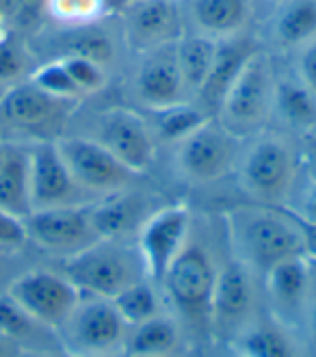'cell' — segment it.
Returning a JSON list of instances; mask_svg holds the SVG:
<instances>
[{
  "instance_id": "2",
  "label": "cell",
  "mask_w": 316,
  "mask_h": 357,
  "mask_svg": "<svg viewBox=\"0 0 316 357\" xmlns=\"http://www.w3.org/2000/svg\"><path fill=\"white\" fill-rule=\"evenodd\" d=\"M236 184L262 206H286L301 174L299 143L288 135L262 130L247 139L236 162Z\"/></svg>"
},
{
  "instance_id": "11",
  "label": "cell",
  "mask_w": 316,
  "mask_h": 357,
  "mask_svg": "<svg viewBox=\"0 0 316 357\" xmlns=\"http://www.w3.org/2000/svg\"><path fill=\"white\" fill-rule=\"evenodd\" d=\"M5 292L35 321L52 331L68 319L80 299V290L59 268L44 266H29L17 273Z\"/></svg>"
},
{
  "instance_id": "50",
  "label": "cell",
  "mask_w": 316,
  "mask_h": 357,
  "mask_svg": "<svg viewBox=\"0 0 316 357\" xmlns=\"http://www.w3.org/2000/svg\"><path fill=\"white\" fill-rule=\"evenodd\" d=\"M98 357H128L126 353H113V355H98Z\"/></svg>"
},
{
  "instance_id": "28",
  "label": "cell",
  "mask_w": 316,
  "mask_h": 357,
  "mask_svg": "<svg viewBox=\"0 0 316 357\" xmlns=\"http://www.w3.org/2000/svg\"><path fill=\"white\" fill-rule=\"evenodd\" d=\"M236 342L239 353L249 357H303L299 342L280 321L251 323Z\"/></svg>"
},
{
  "instance_id": "8",
  "label": "cell",
  "mask_w": 316,
  "mask_h": 357,
  "mask_svg": "<svg viewBox=\"0 0 316 357\" xmlns=\"http://www.w3.org/2000/svg\"><path fill=\"white\" fill-rule=\"evenodd\" d=\"M54 143L74 182L93 202L128 191L139 178V174H135L130 167H126L119 158H115L104 145L85 135L68 130Z\"/></svg>"
},
{
  "instance_id": "39",
  "label": "cell",
  "mask_w": 316,
  "mask_h": 357,
  "mask_svg": "<svg viewBox=\"0 0 316 357\" xmlns=\"http://www.w3.org/2000/svg\"><path fill=\"white\" fill-rule=\"evenodd\" d=\"M22 251H0V292H5L17 273H22L29 266H20L15 260H20Z\"/></svg>"
},
{
  "instance_id": "29",
  "label": "cell",
  "mask_w": 316,
  "mask_h": 357,
  "mask_svg": "<svg viewBox=\"0 0 316 357\" xmlns=\"http://www.w3.org/2000/svg\"><path fill=\"white\" fill-rule=\"evenodd\" d=\"M145 119L150 123L156 143L178 145L182 139L195 132L206 119H210V115H206L193 100H184L172 107L147 111Z\"/></svg>"
},
{
  "instance_id": "17",
  "label": "cell",
  "mask_w": 316,
  "mask_h": 357,
  "mask_svg": "<svg viewBox=\"0 0 316 357\" xmlns=\"http://www.w3.org/2000/svg\"><path fill=\"white\" fill-rule=\"evenodd\" d=\"M133 91L145 111L165 109L188 100L176 61V44H167L139 54Z\"/></svg>"
},
{
  "instance_id": "53",
  "label": "cell",
  "mask_w": 316,
  "mask_h": 357,
  "mask_svg": "<svg viewBox=\"0 0 316 357\" xmlns=\"http://www.w3.org/2000/svg\"><path fill=\"white\" fill-rule=\"evenodd\" d=\"M239 357H249V355H243V353H239Z\"/></svg>"
},
{
  "instance_id": "47",
  "label": "cell",
  "mask_w": 316,
  "mask_h": 357,
  "mask_svg": "<svg viewBox=\"0 0 316 357\" xmlns=\"http://www.w3.org/2000/svg\"><path fill=\"white\" fill-rule=\"evenodd\" d=\"M0 11L5 13V17L11 22V13H13V0H0ZM11 26V24H9Z\"/></svg>"
},
{
  "instance_id": "40",
  "label": "cell",
  "mask_w": 316,
  "mask_h": 357,
  "mask_svg": "<svg viewBox=\"0 0 316 357\" xmlns=\"http://www.w3.org/2000/svg\"><path fill=\"white\" fill-rule=\"evenodd\" d=\"M299 154H301V172L308 174V180L316 182V132L299 137Z\"/></svg>"
},
{
  "instance_id": "32",
  "label": "cell",
  "mask_w": 316,
  "mask_h": 357,
  "mask_svg": "<svg viewBox=\"0 0 316 357\" xmlns=\"http://www.w3.org/2000/svg\"><path fill=\"white\" fill-rule=\"evenodd\" d=\"M35 68L37 63L33 50L22 37H17L13 31H7L0 37V91L29 80Z\"/></svg>"
},
{
  "instance_id": "7",
  "label": "cell",
  "mask_w": 316,
  "mask_h": 357,
  "mask_svg": "<svg viewBox=\"0 0 316 357\" xmlns=\"http://www.w3.org/2000/svg\"><path fill=\"white\" fill-rule=\"evenodd\" d=\"M217 264L204 243L191 241L188 234L178 258L163 278L167 299L182 314V319L200 329H208L210 297L217 280Z\"/></svg>"
},
{
  "instance_id": "24",
  "label": "cell",
  "mask_w": 316,
  "mask_h": 357,
  "mask_svg": "<svg viewBox=\"0 0 316 357\" xmlns=\"http://www.w3.org/2000/svg\"><path fill=\"white\" fill-rule=\"evenodd\" d=\"M0 210L20 219L31 213L29 143H9L7 158L0 167Z\"/></svg>"
},
{
  "instance_id": "33",
  "label": "cell",
  "mask_w": 316,
  "mask_h": 357,
  "mask_svg": "<svg viewBox=\"0 0 316 357\" xmlns=\"http://www.w3.org/2000/svg\"><path fill=\"white\" fill-rule=\"evenodd\" d=\"M46 17L61 29H76L111 17L102 0H48Z\"/></svg>"
},
{
  "instance_id": "42",
  "label": "cell",
  "mask_w": 316,
  "mask_h": 357,
  "mask_svg": "<svg viewBox=\"0 0 316 357\" xmlns=\"http://www.w3.org/2000/svg\"><path fill=\"white\" fill-rule=\"evenodd\" d=\"M299 225L303 234V256L316 262V225H308L303 221H299Z\"/></svg>"
},
{
  "instance_id": "14",
  "label": "cell",
  "mask_w": 316,
  "mask_h": 357,
  "mask_svg": "<svg viewBox=\"0 0 316 357\" xmlns=\"http://www.w3.org/2000/svg\"><path fill=\"white\" fill-rule=\"evenodd\" d=\"M119 20L126 48L135 54L176 44L186 33L182 0H133Z\"/></svg>"
},
{
  "instance_id": "4",
  "label": "cell",
  "mask_w": 316,
  "mask_h": 357,
  "mask_svg": "<svg viewBox=\"0 0 316 357\" xmlns=\"http://www.w3.org/2000/svg\"><path fill=\"white\" fill-rule=\"evenodd\" d=\"M59 271L82 295L113 299L121 290L145 280L143 260L139 249L121 241L100 238L80 254L61 260Z\"/></svg>"
},
{
  "instance_id": "30",
  "label": "cell",
  "mask_w": 316,
  "mask_h": 357,
  "mask_svg": "<svg viewBox=\"0 0 316 357\" xmlns=\"http://www.w3.org/2000/svg\"><path fill=\"white\" fill-rule=\"evenodd\" d=\"M102 22L76 26V29H63L59 56H70V54L87 56L100 63V66L109 68L117 56V44L115 37L102 26Z\"/></svg>"
},
{
  "instance_id": "13",
  "label": "cell",
  "mask_w": 316,
  "mask_h": 357,
  "mask_svg": "<svg viewBox=\"0 0 316 357\" xmlns=\"http://www.w3.org/2000/svg\"><path fill=\"white\" fill-rule=\"evenodd\" d=\"M191 234V210L186 204L158 208L137 232V249L143 260L145 278L160 284L167 268L178 258Z\"/></svg>"
},
{
  "instance_id": "35",
  "label": "cell",
  "mask_w": 316,
  "mask_h": 357,
  "mask_svg": "<svg viewBox=\"0 0 316 357\" xmlns=\"http://www.w3.org/2000/svg\"><path fill=\"white\" fill-rule=\"evenodd\" d=\"M31 82L39 89H44L46 93L50 96H57V98H63V100H82L74 80L70 78L68 70L63 68V63L59 59H52V61H46V63H39V66L33 70Z\"/></svg>"
},
{
  "instance_id": "44",
  "label": "cell",
  "mask_w": 316,
  "mask_h": 357,
  "mask_svg": "<svg viewBox=\"0 0 316 357\" xmlns=\"http://www.w3.org/2000/svg\"><path fill=\"white\" fill-rule=\"evenodd\" d=\"M133 3V0H102L104 9H107V13L111 17H119L123 13V9L128 7Z\"/></svg>"
},
{
  "instance_id": "18",
  "label": "cell",
  "mask_w": 316,
  "mask_h": 357,
  "mask_svg": "<svg viewBox=\"0 0 316 357\" xmlns=\"http://www.w3.org/2000/svg\"><path fill=\"white\" fill-rule=\"evenodd\" d=\"M256 50H260L256 46V41L249 39L245 33L234 35V37H225V39H217L213 68H210L206 82L193 100L206 115H210V117L217 115L227 89L232 87V82L236 80V76L245 68V63L251 59V54Z\"/></svg>"
},
{
  "instance_id": "10",
  "label": "cell",
  "mask_w": 316,
  "mask_h": 357,
  "mask_svg": "<svg viewBox=\"0 0 316 357\" xmlns=\"http://www.w3.org/2000/svg\"><path fill=\"white\" fill-rule=\"evenodd\" d=\"M29 245L59 260H68L100 241L89 204L33 210L24 217Z\"/></svg>"
},
{
  "instance_id": "21",
  "label": "cell",
  "mask_w": 316,
  "mask_h": 357,
  "mask_svg": "<svg viewBox=\"0 0 316 357\" xmlns=\"http://www.w3.org/2000/svg\"><path fill=\"white\" fill-rule=\"evenodd\" d=\"M273 117H278L288 132L299 137L316 132V91L306 85L297 72L286 76L276 74Z\"/></svg>"
},
{
  "instance_id": "43",
  "label": "cell",
  "mask_w": 316,
  "mask_h": 357,
  "mask_svg": "<svg viewBox=\"0 0 316 357\" xmlns=\"http://www.w3.org/2000/svg\"><path fill=\"white\" fill-rule=\"evenodd\" d=\"M308 331H310V340L316 349V292L312 295L310 292V299H308Z\"/></svg>"
},
{
  "instance_id": "51",
  "label": "cell",
  "mask_w": 316,
  "mask_h": 357,
  "mask_svg": "<svg viewBox=\"0 0 316 357\" xmlns=\"http://www.w3.org/2000/svg\"><path fill=\"white\" fill-rule=\"evenodd\" d=\"M0 139L7 141V137H5V130H3V126H0Z\"/></svg>"
},
{
  "instance_id": "36",
  "label": "cell",
  "mask_w": 316,
  "mask_h": 357,
  "mask_svg": "<svg viewBox=\"0 0 316 357\" xmlns=\"http://www.w3.org/2000/svg\"><path fill=\"white\" fill-rule=\"evenodd\" d=\"M29 245L24 219L0 210V251H24Z\"/></svg>"
},
{
  "instance_id": "25",
  "label": "cell",
  "mask_w": 316,
  "mask_h": 357,
  "mask_svg": "<svg viewBox=\"0 0 316 357\" xmlns=\"http://www.w3.org/2000/svg\"><path fill=\"white\" fill-rule=\"evenodd\" d=\"M0 333L13 340L22 351L61 353L54 331L35 321L7 292H0Z\"/></svg>"
},
{
  "instance_id": "52",
  "label": "cell",
  "mask_w": 316,
  "mask_h": 357,
  "mask_svg": "<svg viewBox=\"0 0 316 357\" xmlns=\"http://www.w3.org/2000/svg\"><path fill=\"white\" fill-rule=\"evenodd\" d=\"M264 3H276V5H280V3H284V0H264Z\"/></svg>"
},
{
  "instance_id": "6",
  "label": "cell",
  "mask_w": 316,
  "mask_h": 357,
  "mask_svg": "<svg viewBox=\"0 0 316 357\" xmlns=\"http://www.w3.org/2000/svg\"><path fill=\"white\" fill-rule=\"evenodd\" d=\"M57 342L66 357H98L123 353L128 325L111 299L82 295L57 329Z\"/></svg>"
},
{
  "instance_id": "1",
  "label": "cell",
  "mask_w": 316,
  "mask_h": 357,
  "mask_svg": "<svg viewBox=\"0 0 316 357\" xmlns=\"http://www.w3.org/2000/svg\"><path fill=\"white\" fill-rule=\"evenodd\" d=\"M234 258L251 273H264L290 256H303L299 219L286 206H236L225 215Z\"/></svg>"
},
{
  "instance_id": "3",
  "label": "cell",
  "mask_w": 316,
  "mask_h": 357,
  "mask_svg": "<svg viewBox=\"0 0 316 357\" xmlns=\"http://www.w3.org/2000/svg\"><path fill=\"white\" fill-rule=\"evenodd\" d=\"M78 100H63L22 80L0 91V126L7 141L37 143L57 141L70 130Z\"/></svg>"
},
{
  "instance_id": "37",
  "label": "cell",
  "mask_w": 316,
  "mask_h": 357,
  "mask_svg": "<svg viewBox=\"0 0 316 357\" xmlns=\"http://www.w3.org/2000/svg\"><path fill=\"white\" fill-rule=\"evenodd\" d=\"M286 208L299 221H303L308 225H316V182L308 180V184L301 188L294 186Z\"/></svg>"
},
{
  "instance_id": "49",
  "label": "cell",
  "mask_w": 316,
  "mask_h": 357,
  "mask_svg": "<svg viewBox=\"0 0 316 357\" xmlns=\"http://www.w3.org/2000/svg\"><path fill=\"white\" fill-rule=\"evenodd\" d=\"M7 31H11V26H9V20L5 17V13L0 11V37H3Z\"/></svg>"
},
{
  "instance_id": "46",
  "label": "cell",
  "mask_w": 316,
  "mask_h": 357,
  "mask_svg": "<svg viewBox=\"0 0 316 357\" xmlns=\"http://www.w3.org/2000/svg\"><path fill=\"white\" fill-rule=\"evenodd\" d=\"M17 357H66L63 353H50V351H20Z\"/></svg>"
},
{
  "instance_id": "5",
  "label": "cell",
  "mask_w": 316,
  "mask_h": 357,
  "mask_svg": "<svg viewBox=\"0 0 316 357\" xmlns=\"http://www.w3.org/2000/svg\"><path fill=\"white\" fill-rule=\"evenodd\" d=\"M276 70L264 50H256L232 82L215 119L241 141L266 130L273 117Z\"/></svg>"
},
{
  "instance_id": "23",
  "label": "cell",
  "mask_w": 316,
  "mask_h": 357,
  "mask_svg": "<svg viewBox=\"0 0 316 357\" xmlns=\"http://www.w3.org/2000/svg\"><path fill=\"white\" fill-rule=\"evenodd\" d=\"M273 41L284 52H301L316 41V0H284L273 20Z\"/></svg>"
},
{
  "instance_id": "27",
  "label": "cell",
  "mask_w": 316,
  "mask_h": 357,
  "mask_svg": "<svg viewBox=\"0 0 316 357\" xmlns=\"http://www.w3.org/2000/svg\"><path fill=\"white\" fill-rule=\"evenodd\" d=\"M215 50H217V39L193 31L184 33L176 41V61L188 100H195V96L206 82L208 72L215 61Z\"/></svg>"
},
{
  "instance_id": "9",
  "label": "cell",
  "mask_w": 316,
  "mask_h": 357,
  "mask_svg": "<svg viewBox=\"0 0 316 357\" xmlns=\"http://www.w3.org/2000/svg\"><path fill=\"white\" fill-rule=\"evenodd\" d=\"M243 141L210 117L195 132L174 145L176 172L193 184H213L236 169Z\"/></svg>"
},
{
  "instance_id": "19",
  "label": "cell",
  "mask_w": 316,
  "mask_h": 357,
  "mask_svg": "<svg viewBox=\"0 0 316 357\" xmlns=\"http://www.w3.org/2000/svg\"><path fill=\"white\" fill-rule=\"evenodd\" d=\"M264 286L273 307L278 314H282L280 323H290V317H297L310 299V260L306 256H290L280 260L264 273Z\"/></svg>"
},
{
  "instance_id": "34",
  "label": "cell",
  "mask_w": 316,
  "mask_h": 357,
  "mask_svg": "<svg viewBox=\"0 0 316 357\" xmlns=\"http://www.w3.org/2000/svg\"><path fill=\"white\" fill-rule=\"evenodd\" d=\"M57 59L63 63V68L68 70V74L74 80L80 98L96 96V93L104 91V87H107L109 74H107V68L100 66V63L87 59V56H76V54L57 56Z\"/></svg>"
},
{
  "instance_id": "31",
  "label": "cell",
  "mask_w": 316,
  "mask_h": 357,
  "mask_svg": "<svg viewBox=\"0 0 316 357\" xmlns=\"http://www.w3.org/2000/svg\"><path fill=\"white\" fill-rule=\"evenodd\" d=\"M113 305L117 307L119 317L123 319V323L133 327L139 325L147 319H154L158 314H163L160 310V299L158 292L154 288V282L150 280H139L133 286H128L126 290H121L117 297L111 299Z\"/></svg>"
},
{
  "instance_id": "45",
  "label": "cell",
  "mask_w": 316,
  "mask_h": 357,
  "mask_svg": "<svg viewBox=\"0 0 316 357\" xmlns=\"http://www.w3.org/2000/svg\"><path fill=\"white\" fill-rule=\"evenodd\" d=\"M20 349L13 340H9L7 335L0 333V357H17L20 355Z\"/></svg>"
},
{
  "instance_id": "15",
  "label": "cell",
  "mask_w": 316,
  "mask_h": 357,
  "mask_svg": "<svg viewBox=\"0 0 316 357\" xmlns=\"http://www.w3.org/2000/svg\"><path fill=\"white\" fill-rule=\"evenodd\" d=\"M256 305V290L251 271L239 260L219 268L213 297H210L208 331L217 338H239L251 325V312Z\"/></svg>"
},
{
  "instance_id": "12",
  "label": "cell",
  "mask_w": 316,
  "mask_h": 357,
  "mask_svg": "<svg viewBox=\"0 0 316 357\" xmlns=\"http://www.w3.org/2000/svg\"><path fill=\"white\" fill-rule=\"evenodd\" d=\"M85 137L104 145L115 158L139 176L150 169L154 162L156 139L145 115L135 109L111 107L96 113L91 130Z\"/></svg>"
},
{
  "instance_id": "48",
  "label": "cell",
  "mask_w": 316,
  "mask_h": 357,
  "mask_svg": "<svg viewBox=\"0 0 316 357\" xmlns=\"http://www.w3.org/2000/svg\"><path fill=\"white\" fill-rule=\"evenodd\" d=\"M9 143H11V141H3V139H0V167H3V162H5V158H7Z\"/></svg>"
},
{
  "instance_id": "20",
  "label": "cell",
  "mask_w": 316,
  "mask_h": 357,
  "mask_svg": "<svg viewBox=\"0 0 316 357\" xmlns=\"http://www.w3.org/2000/svg\"><path fill=\"white\" fill-rule=\"evenodd\" d=\"M186 24L193 33L225 39L245 33L251 20V0H186Z\"/></svg>"
},
{
  "instance_id": "26",
  "label": "cell",
  "mask_w": 316,
  "mask_h": 357,
  "mask_svg": "<svg viewBox=\"0 0 316 357\" xmlns=\"http://www.w3.org/2000/svg\"><path fill=\"white\" fill-rule=\"evenodd\" d=\"M180 344V327L178 323L158 314L139 325L128 327L123 353L128 357H172Z\"/></svg>"
},
{
  "instance_id": "22",
  "label": "cell",
  "mask_w": 316,
  "mask_h": 357,
  "mask_svg": "<svg viewBox=\"0 0 316 357\" xmlns=\"http://www.w3.org/2000/svg\"><path fill=\"white\" fill-rule=\"evenodd\" d=\"M145 208V199L135 193V188L121 191L109 197H102L89 204L91 221L100 238H113L121 241L130 232H139L141 223L150 217L141 219V213Z\"/></svg>"
},
{
  "instance_id": "38",
  "label": "cell",
  "mask_w": 316,
  "mask_h": 357,
  "mask_svg": "<svg viewBox=\"0 0 316 357\" xmlns=\"http://www.w3.org/2000/svg\"><path fill=\"white\" fill-rule=\"evenodd\" d=\"M48 0H13L11 22L17 29H35L46 17Z\"/></svg>"
},
{
  "instance_id": "16",
  "label": "cell",
  "mask_w": 316,
  "mask_h": 357,
  "mask_svg": "<svg viewBox=\"0 0 316 357\" xmlns=\"http://www.w3.org/2000/svg\"><path fill=\"white\" fill-rule=\"evenodd\" d=\"M29 182L31 213L33 210L82 206L93 202L74 182L54 141L29 143Z\"/></svg>"
},
{
  "instance_id": "41",
  "label": "cell",
  "mask_w": 316,
  "mask_h": 357,
  "mask_svg": "<svg viewBox=\"0 0 316 357\" xmlns=\"http://www.w3.org/2000/svg\"><path fill=\"white\" fill-rule=\"evenodd\" d=\"M297 74L303 78V82L316 91V41H312L310 46H306L299 52V68Z\"/></svg>"
}]
</instances>
